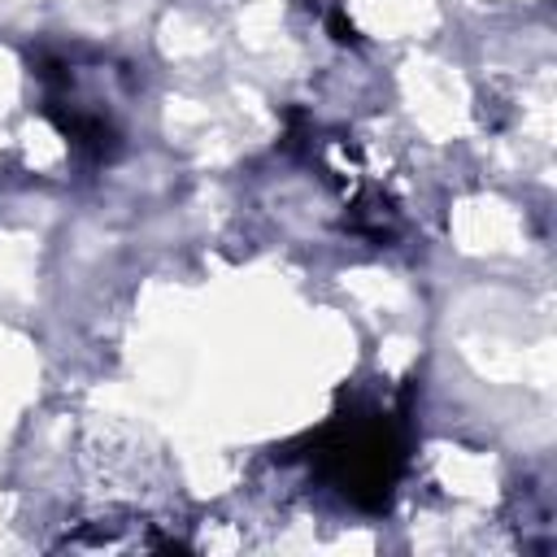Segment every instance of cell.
I'll list each match as a JSON object with an SVG mask.
<instances>
[{
    "instance_id": "obj_1",
    "label": "cell",
    "mask_w": 557,
    "mask_h": 557,
    "mask_svg": "<svg viewBox=\"0 0 557 557\" xmlns=\"http://www.w3.org/2000/svg\"><path fill=\"white\" fill-rule=\"evenodd\" d=\"M318 461L357 505L379 509L396 483L400 444H396V431L387 422H370V426L348 422V431L339 422L318 440Z\"/></svg>"
}]
</instances>
